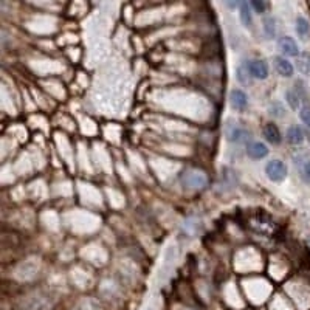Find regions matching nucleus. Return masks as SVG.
<instances>
[{"label":"nucleus","mask_w":310,"mask_h":310,"mask_svg":"<svg viewBox=\"0 0 310 310\" xmlns=\"http://www.w3.org/2000/svg\"><path fill=\"white\" fill-rule=\"evenodd\" d=\"M180 181H181V185H183L185 188H189V189H203L208 185V175L203 171L191 168V169H186L183 174H181Z\"/></svg>","instance_id":"nucleus-1"},{"label":"nucleus","mask_w":310,"mask_h":310,"mask_svg":"<svg viewBox=\"0 0 310 310\" xmlns=\"http://www.w3.org/2000/svg\"><path fill=\"white\" fill-rule=\"evenodd\" d=\"M250 131L245 129L244 126H241L239 123H230L225 127V137L230 143L234 144H241V143H247L250 140Z\"/></svg>","instance_id":"nucleus-2"},{"label":"nucleus","mask_w":310,"mask_h":310,"mask_svg":"<svg viewBox=\"0 0 310 310\" xmlns=\"http://www.w3.org/2000/svg\"><path fill=\"white\" fill-rule=\"evenodd\" d=\"M287 166L285 163L281 161V160H271L265 165V174L268 177V180L275 181V183H281L287 178Z\"/></svg>","instance_id":"nucleus-3"},{"label":"nucleus","mask_w":310,"mask_h":310,"mask_svg":"<svg viewBox=\"0 0 310 310\" xmlns=\"http://www.w3.org/2000/svg\"><path fill=\"white\" fill-rule=\"evenodd\" d=\"M245 68L248 70L250 76L254 79H267L268 78V64L262 59H250L245 62Z\"/></svg>","instance_id":"nucleus-4"},{"label":"nucleus","mask_w":310,"mask_h":310,"mask_svg":"<svg viewBox=\"0 0 310 310\" xmlns=\"http://www.w3.org/2000/svg\"><path fill=\"white\" fill-rule=\"evenodd\" d=\"M278 47L281 53L284 54V58H298L301 54L296 41L293 38H290V36H282V38H279Z\"/></svg>","instance_id":"nucleus-5"},{"label":"nucleus","mask_w":310,"mask_h":310,"mask_svg":"<svg viewBox=\"0 0 310 310\" xmlns=\"http://www.w3.org/2000/svg\"><path fill=\"white\" fill-rule=\"evenodd\" d=\"M230 104L234 111H245L248 106V96L244 90L241 88H233L230 93Z\"/></svg>","instance_id":"nucleus-6"},{"label":"nucleus","mask_w":310,"mask_h":310,"mask_svg":"<svg viewBox=\"0 0 310 310\" xmlns=\"http://www.w3.org/2000/svg\"><path fill=\"white\" fill-rule=\"evenodd\" d=\"M247 155L253 160H261L268 155V146L261 141H251L247 144Z\"/></svg>","instance_id":"nucleus-7"},{"label":"nucleus","mask_w":310,"mask_h":310,"mask_svg":"<svg viewBox=\"0 0 310 310\" xmlns=\"http://www.w3.org/2000/svg\"><path fill=\"white\" fill-rule=\"evenodd\" d=\"M275 62V67H276V71L279 73V75L282 78H291L293 76V73H295V67L293 64H291L287 58L284 56H275V59H273Z\"/></svg>","instance_id":"nucleus-8"},{"label":"nucleus","mask_w":310,"mask_h":310,"mask_svg":"<svg viewBox=\"0 0 310 310\" xmlns=\"http://www.w3.org/2000/svg\"><path fill=\"white\" fill-rule=\"evenodd\" d=\"M264 137L265 140L270 143V144H281L282 141V135L278 129V126L276 124H273V123H268L265 127H264Z\"/></svg>","instance_id":"nucleus-9"},{"label":"nucleus","mask_w":310,"mask_h":310,"mask_svg":"<svg viewBox=\"0 0 310 310\" xmlns=\"http://www.w3.org/2000/svg\"><path fill=\"white\" fill-rule=\"evenodd\" d=\"M285 140H287L290 144H295V146L302 144V141H304V132H302V129H301L299 126H290L288 129H287V132H285Z\"/></svg>","instance_id":"nucleus-10"},{"label":"nucleus","mask_w":310,"mask_h":310,"mask_svg":"<svg viewBox=\"0 0 310 310\" xmlns=\"http://www.w3.org/2000/svg\"><path fill=\"white\" fill-rule=\"evenodd\" d=\"M295 30H296V34L299 36L302 41L308 39V36H310V24H308V21L305 19L304 16H298L296 17Z\"/></svg>","instance_id":"nucleus-11"},{"label":"nucleus","mask_w":310,"mask_h":310,"mask_svg":"<svg viewBox=\"0 0 310 310\" xmlns=\"http://www.w3.org/2000/svg\"><path fill=\"white\" fill-rule=\"evenodd\" d=\"M296 68L301 75L310 76V53L304 51L296 58Z\"/></svg>","instance_id":"nucleus-12"},{"label":"nucleus","mask_w":310,"mask_h":310,"mask_svg":"<svg viewBox=\"0 0 310 310\" xmlns=\"http://www.w3.org/2000/svg\"><path fill=\"white\" fill-rule=\"evenodd\" d=\"M239 16H241V21L245 27H251V24H253V8L248 2H241Z\"/></svg>","instance_id":"nucleus-13"},{"label":"nucleus","mask_w":310,"mask_h":310,"mask_svg":"<svg viewBox=\"0 0 310 310\" xmlns=\"http://www.w3.org/2000/svg\"><path fill=\"white\" fill-rule=\"evenodd\" d=\"M262 28H264V33H265V36L268 39L276 38V21H275V17H271V16L264 17Z\"/></svg>","instance_id":"nucleus-14"},{"label":"nucleus","mask_w":310,"mask_h":310,"mask_svg":"<svg viewBox=\"0 0 310 310\" xmlns=\"http://www.w3.org/2000/svg\"><path fill=\"white\" fill-rule=\"evenodd\" d=\"M285 101L287 104L290 106V109H293V111H298V109H301V96L296 93L295 88H288L285 92Z\"/></svg>","instance_id":"nucleus-15"},{"label":"nucleus","mask_w":310,"mask_h":310,"mask_svg":"<svg viewBox=\"0 0 310 310\" xmlns=\"http://www.w3.org/2000/svg\"><path fill=\"white\" fill-rule=\"evenodd\" d=\"M268 114L273 118H284L285 117V107L281 102H273V104H270Z\"/></svg>","instance_id":"nucleus-16"},{"label":"nucleus","mask_w":310,"mask_h":310,"mask_svg":"<svg viewBox=\"0 0 310 310\" xmlns=\"http://www.w3.org/2000/svg\"><path fill=\"white\" fill-rule=\"evenodd\" d=\"M299 118L307 127H310V104H305L299 109Z\"/></svg>","instance_id":"nucleus-17"},{"label":"nucleus","mask_w":310,"mask_h":310,"mask_svg":"<svg viewBox=\"0 0 310 310\" xmlns=\"http://www.w3.org/2000/svg\"><path fill=\"white\" fill-rule=\"evenodd\" d=\"M250 5H251L253 11L258 13V14H264L267 11V8H268V5L265 2H262V0H261V2H259V0H253V2H250Z\"/></svg>","instance_id":"nucleus-18"},{"label":"nucleus","mask_w":310,"mask_h":310,"mask_svg":"<svg viewBox=\"0 0 310 310\" xmlns=\"http://www.w3.org/2000/svg\"><path fill=\"white\" fill-rule=\"evenodd\" d=\"M250 73H248V70L245 68V65H242V67H239L238 68V79H239V82H242V84H250Z\"/></svg>","instance_id":"nucleus-19"},{"label":"nucleus","mask_w":310,"mask_h":310,"mask_svg":"<svg viewBox=\"0 0 310 310\" xmlns=\"http://www.w3.org/2000/svg\"><path fill=\"white\" fill-rule=\"evenodd\" d=\"M299 171H301V177H302V180L307 181V183H310V161H304V163H301Z\"/></svg>","instance_id":"nucleus-20"},{"label":"nucleus","mask_w":310,"mask_h":310,"mask_svg":"<svg viewBox=\"0 0 310 310\" xmlns=\"http://www.w3.org/2000/svg\"><path fill=\"white\" fill-rule=\"evenodd\" d=\"M308 244H310V239H308Z\"/></svg>","instance_id":"nucleus-21"}]
</instances>
